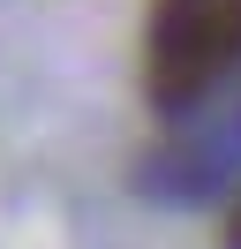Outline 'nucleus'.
Returning <instances> with one entry per match:
<instances>
[{
  "mask_svg": "<svg viewBox=\"0 0 241 249\" xmlns=\"http://www.w3.org/2000/svg\"><path fill=\"white\" fill-rule=\"evenodd\" d=\"M241 68V0H158L143 38V83L158 106H196Z\"/></svg>",
  "mask_w": 241,
  "mask_h": 249,
  "instance_id": "obj_1",
  "label": "nucleus"
},
{
  "mask_svg": "<svg viewBox=\"0 0 241 249\" xmlns=\"http://www.w3.org/2000/svg\"><path fill=\"white\" fill-rule=\"evenodd\" d=\"M226 249H241V204H234V219H226Z\"/></svg>",
  "mask_w": 241,
  "mask_h": 249,
  "instance_id": "obj_2",
  "label": "nucleus"
}]
</instances>
